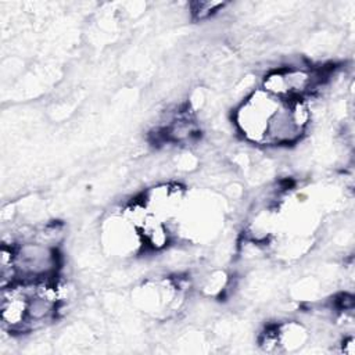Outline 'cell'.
Listing matches in <instances>:
<instances>
[{"mask_svg":"<svg viewBox=\"0 0 355 355\" xmlns=\"http://www.w3.org/2000/svg\"><path fill=\"white\" fill-rule=\"evenodd\" d=\"M12 245L17 282H53L61 268L58 245L26 236Z\"/></svg>","mask_w":355,"mask_h":355,"instance_id":"6da1fadb","label":"cell"},{"mask_svg":"<svg viewBox=\"0 0 355 355\" xmlns=\"http://www.w3.org/2000/svg\"><path fill=\"white\" fill-rule=\"evenodd\" d=\"M282 100L262 89L248 94L236 108L233 122L236 130L252 144H263L268 123Z\"/></svg>","mask_w":355,"mask_h":355,"instance_id":"7a4b0ae2","label":"cell"},{"mask_svg":"<svg viewBox=\"0 0 355 355\" xmlns=\"http://www.w3.org/2000/svg\"><path fill=\"white\" fill-rule=\"evenodd\" d=\"M225 7V3H215V1H200L193 4V14L198 19L209 18L212 14L218 12L220 8Z\"/></svg>","mask_w":355,"mask_h":355,"instance_id":"3957f363","label":"cell"}]
</instances>
